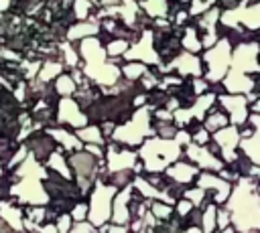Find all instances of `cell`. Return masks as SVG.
Returning <instances> with one entry per match:
<instances>
[{
    "label": "cell",
    "mask_w": 260,
    "mask_h": 233,
    "mask_svg": "<svg viewBox=\"0 0 260 233\" xmlns=\"http://www.w3.org/2000/svg\"><path fill=\"white\" fill-rule=\"evenodd\" d=\"M47 134H49V136L55 140V144H61V146H65L67 150H73V148H81L79 140H77L73 134L65 132L63 128H49V130H47Z\"/></svg>",
    "instance_id": "1"
},
{
    "label": "cell",
    "mask_w": 260,
    "mask_h": 233,
    "mask_svg": "<svg viewBox=\"0 0 260 233\" xmlns=\"http://www.w3.org/2000/svg\"><path fill=\"white\" fill-rule=\"evenodd\" d=\"M59 71H61V65L55 63V61H49V63H45V65L39 69V81H49V79H53Z\"/></svg>",
    "instance_id": "2"
},
{
    "label": "cell",
    "mask_w": 260,
    "mask_h": 233,
    "mask_svg": "<svg viewBox=\"0 0 260 233\" xmlns=\"http://www.w3.org/2000/svg\"><path fill=\"white\" fill-rule=\"evenodd\" d=\"M55 87H57V91H59V93H63V95H69V93H73V89H75V85L69 81V77H67V75H61V77L57 79Z\"/></svg>",
    "instance_id": "3"
},
{
    "label": "cell",
    "mask_w": 260,
    "mask_h": 233,
    "mask_svg": "<svg viewBox=\"0 0 260 233\" xmlns=\"http://www.w3.org/2000/svg\"><path fill=\"white\" fill-rule=\"evenodd\" d=\"M77 136L81 138V140H85V142H91V144H95V142H102L100 140V134H98V130L95 128H91V130H79L77 132Z\"/></svg>",
    "instance_id": "4"
},
{
    "label": "cell",
    "mask_w": 260,
    "mask_h": 233,
    "mask_svg": "<svg viewBox=\"0 0 260 233\" xmlns=\"http://www.w3.org/2000/svg\"><path fill=\"white\" fill-rule=\"evenodd\" d=\"M69 233H95V229H93L91 223H87V221H79V223H73V225H71Z\"/></svg>",
    "instance_id": "5"
},
{
    "label": "cell",
    "mask_w": 260,
    "mask_h": 233,
    "mask_svg": "<svg viewBox=\"0 0 260 233\" xmlns=\"http://www.w3.org/2000/svg\"><path fill=\"white\" fill-rule=\"evenodd\" d=\"M12 6V0H0V14H4L6 10H10Z\"/></svg>",
    "instance_id": "6"
},
{
    "label": "cell",
    "mask_w": 260,
    "mask_h": 233,
    "mask_svg": "<svg viewBox=\"0 0 260 233\" xmlns=\"http://www.w3.org/2000/svg\"><path fill=\"white\" fill-rule=\"evenodd\" d=\"M0 233H14V231H12V229H10V227L0 219Z\"/></svg>",
    "instance_id": "7"
},
{
    "label": "cell",
    "mask_w": 260,
    "mask_h": 233,
    "mask_svg": "<svg viewBox=\"0 0 260 233\" xmlns=\"http://www.w3.org/2000/svg\"><path fill=\"white\" fill-rule=\"evenodd\" d=\"M6 174V168H4V164H2V160H0V178Z\"/></svg>",
    "instance_id": "8"
}]
</instances>
